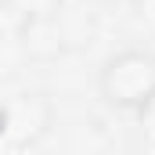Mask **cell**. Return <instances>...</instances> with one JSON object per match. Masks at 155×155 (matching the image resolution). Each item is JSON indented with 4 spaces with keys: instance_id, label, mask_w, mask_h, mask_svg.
<instances>
[{
    "instance_id": "6da1fadb",
    "label": "cell",
    "mask_w": 155,
    "mask_h": 155,
    "mask_svg": "<svg viewBox=\"0 0 155 155\" xmlns=\"http://www.w3.org/2000/svg\"><path fill=\"white\" fill-rule=\"evenodd\" d=\"M97 97L123 116H144L155 105V51L123 47L97 69Z\"/></svg>"
}]
</instances>
